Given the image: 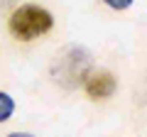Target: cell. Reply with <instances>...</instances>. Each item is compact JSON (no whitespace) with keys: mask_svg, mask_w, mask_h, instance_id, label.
<instances>
[{"mask_svg":"<svg viewBox=\"0 0 147 137\" xmlns=\"http://www.w3.org/2000/svg\"><path fill=\"white\" fill-rule=\"evenodd\" d=\"M84 86H86V93L96 100H103V98H110L118 88V79L110 74L108 68H91L84 79Z\"/></svg>","mask_w":147,"mask_h":137,"instance_id":"3","label":"cell"},{"mask_svg":"<svg viewBox=\"0 0 147 137\" xmlns=\"http://www.w3.org/2000/svg\"><path fill=\"white\" fill-rule=\"evenodd\" d=\"M7 137H34V135H30V132H10Z\"/></svg>","mask_w":147,"mask_h":137,"instance_id":"7","label":"cell"},{"mask_svg":"<svg viewBox=\"0 0 147 137\" xmlns=\"http://www.w3.org/2000/svg\"><path fill=\"white\" fill-rule=\"evenodd\" d=\"M12 3H15V0H0V12H3V10H7V7H10Z\"/></svg>","mask_w":147,"mask_h":137,"instance_id":"6","label":"cell"},{"mask_svg":"<svg viewBox=\"0 0 147 137\" xmlns=\"http://www.w3.org/2000/svg\"><path fill=\"white\" fill-rule=\"evenodd\" d=\"M52 25H54L52 12L44 10V7H39V5H20L10 15V20H7L10 32L17 39H22V42H30V39H34V37L47 34V32L52 30Z\"/></svg>","mask_w":147,"mask_h":137,"instance_id":"2","label":"cell"},{"mask_svg":"<svg viewBox=\"0 0 147 137\" xmlns=\"http://www.w3.org/2000/svg\"><path fill=\"white\" fill-rule=\"evenodd\" d=\"M12 113H15V100H12L5 91H0V122L10 120Z\"/></svg>","mask_w":147,"mask_h":137,"instance_id":"4","label":"cell"},{"mask_svg":"<svg viewBox=\"0 0 147 137\" xmlns=\"http://www.w3.org/2000/svg\"><path fill=\"white\" fill-rule=\"evenodd\" d=\"M91 71V54L84 47H66L61 54H57L52 64V76L57 83H61L64 88H76L81 81L86 79V74Z\"/></svg>","mask_w":147,"mask_h":137,"instance_id":"1","label":"cell"},{"mask_svg":"<svg viewBox=\"0 0 147 137\" xmlns=\"http://www.w3.org/2000/svg\"><path fill=\"white\" fill-rule=\"evenodd\" d=\"M108 7H113V10H127V7L132 5V0H103Z\"/></svg>","mask_w":147,"mask_h":137,"instance_id":"5","label":"cell"}]
</instances>
